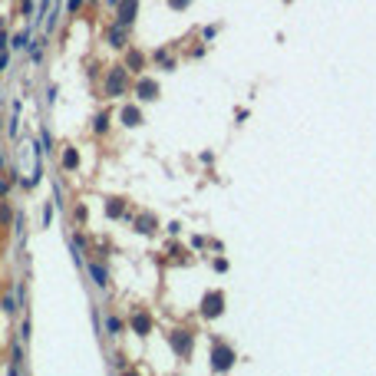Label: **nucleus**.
Returning a JSON list of instances; mask_svg holds the SVG:
<instances>
[{
	"mask_svg": "<svg viewBox=\"0 0 376 376\" xmlns=\"http://www.w3.org/2000/svg\"><path fill=\"white\" fill-rule=\"evenodd\" d=\"M125 86H129V69L112 66L109 76H106V86H102V96H106V99H119L122 93H125Z\"/></svg>",
	"mask_w": 376,
	"mask_h": 376,
	"instance_id": "1",
	"label": "nucleus"
},
{
	"mask_svg": "<svg viewBox=\"0 0 376 376\" xmlns=\"http://www.w3.org/2000/svg\"><path fill=\"white\" fill-rule=\"evenodd\" d=\"M168 346H172V353H175L178 360H188V356H191V346H195V333L172 330L168 333Z\"/></svg>",
	"mask_w": 376,
	"mask_h": 376,
	"instance_id": "2",
	"label": "nucleus"
},
{
	"mask_svg": "<svg viewBox=\"0 0 376 376\" xmlns=\"http://www.w3.org/2000/svg\"><path fill=\"white\" fill-rule=\"evenodd\" d=\"M231 366H234V350L228 343L215 340V346H211V370H215V373H224V370H231Z\"/></svg>",
	"mask_w": 376,
	"mask_h": 376,
	"instance_id": "3",
	"label": "nucleus"
},
{
	"mask_svg": "<svg viewBox=\"0 0 376 376\" xmlns=\"http://www.w3.org/2000/svg\"><path fill=\"white\" fill-rule=\"evenodd\" d=\"M224 313V294L221 290H208L205 300H201V317L205 320H215V317H221Z\"/></svg>",
	"mask_w": 376,
	"mask_h": 376,
	"instance_id": "4",
	"label": "nucleus"
},
{
	"mask_svg": "<svg viewBox=\"0 0 376 376\" xmlns=\"http://www.w3.org/2000/svg\"><path fill=\"white\" fill-rule=\"evenodd\" d=\"M116 7H119V10H116V23H119V27H132L135 13H139V0H119Z\"/></svg>",
	"mask_w": 376,
	"mask_h": 376,
	"instance_id": "5",
	"label": "nucleus"
},
{
	"mask_svg": "<svg viewBox=\"0 0 376 376\" xmlns=\"http://www.w3.org/2000/svg\"><path fill=\"white\" fill-rule=\"evenodd\" d=\"M129 330L135 337H149L152 333V317L145 313V310H132V317H129Z\"/></svg>",
	"mask_w": 376,
	"mask_h": 376,
	"instance_id": "6",
	"label": "nucleus"
},
{
	"mask_svg": "<svg viewBox=\"0 0 376 376\" xmlns=\"http://www.w3.org/2000/svg\"><path fill=\"white\" fill-rule=\"evenodd\" d=\"M135 99L139 102H155L158 99V83H155V79H139V83H135Z\"/></svg>",
	"mask_w": 376,
	"mask_h": 376,
	"instance_id": "7",
	"label": "nucleus"
},
{
	"mask_svg": "<svg viewBox=\"0 0 376 376\" xmlns=\"http://www.w3.org/2000/svg\"><path fill=\"white\" fill-rule=\"evenodd\" d=\"M119 122L125 125V129L142 125V112H139V106H122V109H119Z\"/></svg>",
	"mask_w": 376,
	"mask_h": 376,
	"instance_id": "8",
	"label": "nucleus"
},
{
	"mask_svg": "<svg viewBox=\"0 0 376 376\" xmlns=\"http://www.w3.org/2000/svg\"><path fill=\"white\" fill-rule=\"evenodd\" d=\"M122 66L129 69V73H142V69H145V53H142V50H129Z\"/></svg>",
	"mask_w": 376,
	"mask_h": 376,
	"instance_id": "9",
	"label": "nucleus"
},
{
	"mask_svg": "<svg viewBox=\"0 0 376 376\" xmlns=\"http://www.w3.org/2000/svg\"><path fill=\"white\" fill-rule=\"evenodd\" d=\"M89 277H93L96 287H106V284H109V271H106V264H99V261H89Z\"/></svg>",
	"mask_w": 376,
	"mask_h": 376,
	"instance_id": "10",
	"label": "nucleus"
},
{
	"mask_svg": "<svg viewBox=\"0 0 376 376\" xmlns=\"http://www.w3.org/2000/svg\"><path fill=\"white\" fill-rule=\"evenodd\" d=\"M106 43L112 46V50H125V27H109V33H106Z\"/></svg>",
	"mask_w": 376,
	"mask_h": 376,
	"instance_id": "11",
	"label": "nucleus"
},
{
	"mask_svg": "<svg viewBox=\"0 0 376 376\" xmlns=\"http://www.w3.org/2000/svg\"><path fill=\"white\" fill-rule=\"evenodd\" d=\"M122 330H125V320H119V313H109V317H106V337L119 340Z\"/></svg>",
	"mask_w": 376,
	"mask_h": 376,
	"instance_id": "12",
	"label": "nucleus"
},
{
	"mask_svg": "<svg viewBox=\"0 0 376 376\" xmlns=\"http://www.w3.org/2000/svg\"><path fill=\"white\" fill-rule=\"evenodd\" d=\"M60 165H63V168H69V172H76V168H79V152L66 145V152L60 155Z\"/></svg>",
	"mask_w": 376,
	"mask_h": 376,
	"instance_id": "13",
	"label": "nucleus"
},
{
	"mask_svg": "<svg viewBox=\"0 0 376 376\" xmlns=\"http://www.w3.org/2000/svg\"><path fill=\"white\" fill-rule=\"evenodd\" d=\"M122 215H125V205H122L119 198L106 201V218H109V221H116V218H122Z\"/></svg>",
	"mask_w": 376,
	"mask_h": 376,
	"instance_id": "14",
	"label": "nucleus"
},
{
	"mask_svg": "<svg viewBox=\"0 0 376 376\" xmlns=\"http://www.w3.org/2000/svg\"><path fill=\"white\" fill-rule=\"evenodd\" d=\"M135 231H139V234H152L155 231V215H142V218H135Z\"/></svg>",
	"mask_w": 376,
	"mask_h": 376,
	"instance_id": "15",
	"label": "nucleus"
},
{
	"mask_svg": "<svg viewBox=\"0 0 376 376\" xmlns=\"http://www.w3.org/2000/svg\"><path fill=\"white\" fill-rule=\"evenodd\" d=\"M155 63H158L162 69H168V73L175 69V60L168 56V50H165V46H158V50H155Z\"/></svg>",
	"mask_w": 376,
	"mask_h": 376,
	"instance_id": "16",
	"label": "nucleus"
},
{
	"mask_svg": "<svg viewBox=\"0 0 376 376\" xmlns=\"http://www.w3.org/2000/svg\"><path fill=\"white\" fill-rule=\"evenodd\" d=\"M93 132H96V135H106V132H109V112H99V116L93 119Z\"/></svg>",
	"mask_w": 376,
	"mask_h": 376,
	"instance_id": "17",
	"label": "nucleus"
},
{
	"mask_svg": "<svg viewBox=\"0 0 376 376\" xmlns=\"http://www.w3.org/2000/svg\"><path fill=\"white\" fill-rule=\"evenodd\" d=\"M27 43H30V27H27V30H20V33L13 36V50H27Z\"/></svg>",
	"mask_w": 376,
	"mask_h": 376,
	"instance_id": "18",
	"label": "nucleus"
},
{
	"mask_svg": "<svg viewBox=\"0 0 376 376\" xmlns=\"http://www.w3.org/2000/svg\"><path fill=\"white\" fill-rule=\"evenodd\" d=\"M211 267H215L218 274H224V271H228V261H224V257H215V261H211Z\"/></svg>",
	"mask_w": 376,
	"mask_h": 376,
	"instance_id": "19",
	"label": "nucleus"
},
{
	"mask_svg": "<svg viewBox=\"0 0 376 376\" xmlns=\"http://www.w3.org/2000/svg\"><path fill=\"white\" fill-rule=\"evenodd\" d=\"M188 3H191V0H168L172 10H188Z\"/></svg>",
	"mask_w": 376,
	"mask_h": 376,
	"instance_id": "20",
	"label": "nucleus"
},
{
	"mask_svg": "<svg viewBox=\"0 0 376 376\" xmlns=\"http://www.w3.org/2000/svg\"><path fill=\"white\" fill-rule=\"evenodd\" d=\"M10 218H13V215H10V205H3V208H0V224H10Z\"/></svg>",
	"mask_w": 376,
	"mask_h": 376,
	"instance_id": "21",
	"label": "nucleus"
},
{
	"mask_svg": "<svg viewBox=\"0 0 376 376\" xmlns=\"http://www.w3.org/2000/svg\"><path fill=\"white\" fill-rule=\"evenodd\" d=\"M3 310L13 313V310H17V297H3Z\"/></svg>",
	"mask_w": 376,
	"mask_h": 376,
	"instance_id": "22",
	"label": "nucleus"
},
{
	"mask_svg": "<svg viewBox=\"0 0 376 376\" xmlns=\"http://www.w3.org/2000/svg\"><path fill=\"white\" fill-rule=\"evenodd\" d=\"M83 7V0H66V13H76Z\"/></svg>",
	"mask_w": 376,
	"mask_h": 376,
	"instance_id": "23",
	"label": "nucleus"
},
{
	"mask_svg": "<svg viewBox=\"0 0 376 376\" xmlns=\"http://www.w3.org/2000/svg\"><path fill=\"white\" fill-rule=\"evenodd\" d=\"M20 10L27 13V17H30V13H33V0H23V3H20Z\"/></svg>",
	"mask_w": 376,
	"mask_h": 376,
	"instance_id": "24",
	"label": "nucleus"
},
{
	"mask_svg": "<svg viewBox=\"0 0 376 376\" xmlns=\"http://www.w3.org/2000/svg\"><path fill=\"white\" fill-rule=\"evenodd\" d=\"M7 69V50H0V73Z\"/></svg>",
	"mask_w": 376,
	"mask_h": 376,
	"instance_id": "25",
	"label": "nucleus"
},
{
	"mask_svg": "<svg viewBox=\"0 0 376 376\" xmlns=\"http://www.w3.org/2000/svg\"><path fill=\"white\" fill-rule=\"evenodd\" d=\"M7 43H10V40H7V36L0 33V50H7Z\"/></svg>",
	"mask_w": 376,
	"mask_h": 376,
	"instance_id": "26",
	"label": "nucleus"
},
{
	"mask_svg": "<svg viewBox=\"0 0 376 376\" xmlns=\"http://www.w3.org/2000/svg\"><path fill=\"white\" fill-rule=\"evenodd\" d=\"M109 3H112V7H116V3H119V0H109Z\"/></svg>",
	"mask_w": 376,
	"mask_h": 376,
	"instance_id": "27",
	"label": "nucleus"
}]
</instances>
